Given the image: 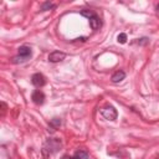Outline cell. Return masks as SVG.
<instances>
[{"label": "cell", "instance_id": "obj_1", "mask_svg": "<svg viewBox=\"0 0 159 159\" xmlns=\"http://www.w3.org/2000/svg\"><path fill=\"white\" fill-rule=\"evenodd\" d=\"M62 147V142L61 139L58 138H48L45 143H43V147H42V154L45 157H48V155H52L55 153H57Z\"/></svg>", "mask_w": 159, "mask_h": 159}, {"label": "cell", "instance_id": "obj_2", "mask_svg": "<svg viewBox=\"0 0 159 159\" xmlns=\"http://www.w3.org/2000/svg\"><path fill=\"white\" fill-rule=\"evenodd\" d=\"M99 112H101L102 117L106 118V119H108V120H116L117 117H118V112H117V109H116L112 104H106V106H103V107L99 109Z\"/></svg>", "mask_w": 159, "mask_h": 159}, {"label": "cell", "instance_id": "obj_3", "mask_svg": "<svg viewBox=\"0 0 159 159\" xmlns=\"http://www.w3.org/2000/svg\"><path fill=\"white\" fill-rule=\"evenodd\" d=\"M31 82H32V84L35 87H42V86L46 84V78H45V76L42 73L36 72V73H34L31 76Z\"/></svg>", "mask_w": 159, "mask_h": 159}, {"label": "cell", "instance_id": "obj_4", "mask_svg": "<svg viewBox=\"0 0 159 159\" xmlns=\"http://www.w3.org/2000/svg\"><path fill=\"white\" fill-rule=\"evenodd\" d=\"M31 99H32V102H34L35 104L41 106V104L45 102V94H43L42 91L36 89V91L32 92V94H31Z\"/></svg>", "mask_w": 159, "mask_h": 159}, {"label": "cell", "instance_id": "obj_5", "mask_svg": "<svg viewBox=\"0 0 159 159\" xmlns=\"http://www.w3.org/2000/svg\"><path fill=\"white\" fill-rule=\"evenodd\" d=\"M65 57H66L65 52H62V51H52L48 55V61L52 62V63H56V62H60V61L65 60Z\"/></svg>", "mask_w": 159, "mask_h": 159}, {"label": "cell", "instance_id": "obj_6", "mask_svg": "<svg viewBox=\"0 0 159 159\" xmlns=\"http://www.w3.org/2000/svg\"><path fill=\"white\" fill-rule=\"evenodd\" d=\"M17 53H19V56H21V57L29 60V58L32 56V48H31L30 46H27V45H22V46L19 47Z\"/></svg>", "mask_w": 159, "mask_h": 159}, {"label": "cell", "instance_id": "obj_7", "mask_svg": "<svg viewBox=\"0 0 159 159\" xmlns=\"http://www.w3.org/2000/svg\"><path fill=\"white\" fill-rule=\"evenodd\" d=\"M124 78H125V72L122 71V70L116 71V72L112 75V77H111V80H112L113 83H119V82H122Z\"/></svg>", "mask_w": 159, "mask_h": 159}, {"label": "cell", "instance_id": "obj_8", "mask_svg": "<svg viewBox=\"0 0 159 159\" xmlns=\"http://www.w3.org/2000/svg\"><path fill=\"white\" fill-rule=\"evenodd\" d=\"M101 25H102V22H101L99 16H98L97 14H94V15L89 19V26H91V29H92V30H97V29L101 27Z\"/></svg>", "mask_w": 159, "mask_h": 159}, {"label": "cell", "instance_id": "obj_9", "mask_svg": "<svg viewBox=\"0 0 159 159\" xmlns=\"http://www.w3.org/2000/svg\"><path fill=\"white\" fill-rule=\"evenodd\" d=\"M60 125H61V119H60V118H53V119H51L50 125H48V132L53 133Z\"/></svg>", "mask_w": 159, "mask_h": 159}, {"label": "cell", "instance_id": "obj_10", "mask_svg": "<svg viewBox=\"0 0 159 159\" xmlns=\"http://www.w3.org/2000/svg\"><path fill=\"white\" fill-rule=\"evenodd\" d=\"M75 157H76L77 159H89V155H88V153H87L86 150H83V149H80V150H77V152L75 153Z\"/></svg>", "mask_w": 159, "mask_h": 159}, {"label": "cell", "instance_id": "obj_11", "mask_svg": "<svg viewBox=\"0 0 159 159\" xmlns=\"http://www.w3.org/2000/svg\"><path fill=\"white\" fill-rule=\"evenodd\" d=\"M56 7V4L53 2H50V1H46L41 5V11H47V10H52Z\"/></svg>", "mask_w": 159, "mask_h": 159}, {"label": "cell", "instance_id": "obj_12", "mask_svg": "<svg viewBox=\"0 0 159 159\" xmlns=\"http://www.w3.org/2000/svg\"><path fill=\"white\" fill-rule=\"evenodd\" d=\"M94 14H96V12H94L93 10H89V9H83V10H81V15L84 16V17H87L88 20H89Z\"/></svg>", "mask_w": 159, "mask_h": 159}, {"label": "cell", "instance_id": "obj_13", "mask_svg": "<svg viewBox=\"0 0 159 159\" xmlns=\"http://www.w3.org/2000/svg\"><path fill=\"white\" fill-rule=\"evenodd\" d=\"M117 41H118L119 43H125V42H127V35H125L124 32L119 34V35L117 36Z\"/></svg>", "mask_w": 159, "mask_h": 159}, {"label": "cell", "instance_id": "obj_14", "mask_svg": "<svg viewBox=\"0 0 159 159\" xmlns=\"http://www.w3.org/2000/svg\"><path fill=\"white\" fill-rule=\"evenodd\" d=\"M1 107H2V113H1V117H4V114H5V112H6V104L2 102V103H1Z\"/></svg>", "mask_w": 159, "mask_h": 159}, {"label": "cell", "instance_id": "obj_15", "mask_svg": "<svg viewBox=\"0 0 159 159\" xmlns=\"http://www.w3.org/2000/svg\"><path fill=\"white\" fill-rule=\"evenodd\" d=\"M157 10H158V11H159V4H158V5H157Z\"/></svg>", "mask_w": 159, "mask_h": 159}]
</instances>
